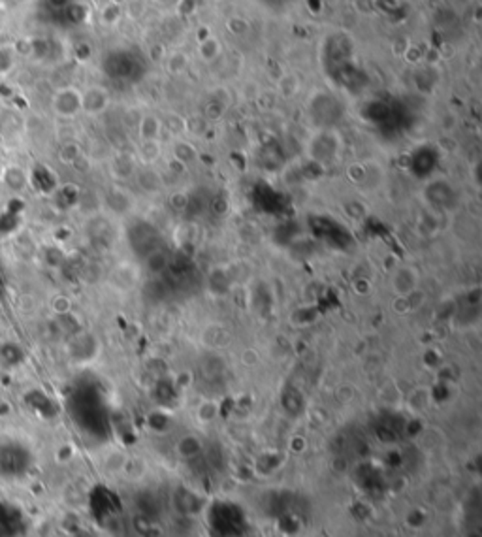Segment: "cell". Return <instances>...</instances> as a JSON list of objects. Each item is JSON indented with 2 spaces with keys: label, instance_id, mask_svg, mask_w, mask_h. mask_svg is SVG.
<instances>
[{
  "label": "cell",
  "instance_id": "obj_9",
  "mask_svg": "<svg viewBox=\"0 0 482 537\" xmlns=\"http://www.w3.org/2000/svg\"><path fill=\"white\" fill-rule=\"evenodd\" d=\"M59 157H61L62 162H66V164L76 162L77 157H79V145L77 144H64L62 145L61 151H59Z\"/></svg>",
  "mask_w": 482,
  "mask_h": 537
},
{
  "label": "cell",
  "instance_id": "obj_10",
  "mask_svg": "<svg viewBox=\"0 0 482 537\" xmlns=\"http://www.w3.org/2000/svg\"><path fill=\"white\" fill-rule=\"evenodd\" d=\"M51 310L59 313V315H64V313H68L70 310V298L68 296H55L51 298Z\"/></svg>",
  "mask_w": 482,
  "mask_h": 537
},
{
  "label": "cell",
  "instance_id": "obj_6",
  "mask_svg": "<svg viewBox=\"0 0 482 537\" xmlns=\"http://www.w3.org/2000/svg\"><path fill=\"white\" fill-rule=\"evenodd\" d=\"M200 57L204 61H215L217 57L221 55V41L217 40V38H207L200 44Z\"/></svg>",
  "mask_w": 482,
  "mask_h": 537
},
{
  "label": "cell",
  "instance_id": "obj_1",
  "mask_svg": "<svg viewBox=\"0 0 482 537\" xmlns=\"http://www.w3.org/2000/svg\"><path fill=\"white\" fill-rule=\"evenodd\" d=\"M51 110L57 117L74 119L81 113V91L76 87H61L51 95Z\"/></svg>",
  "mask_w": 482,
  "mask_h": 537
},
{
  "label": "cell",
  "instance_id": "obj_11",
  "mask_svg": "<svg viewBox=\"0 0 482 537\" xmlns=\"http://www.w3.org/2000/svg\"><path fill=\"white\" fill-rule=\"evenodd\" d=\"M157 4L166 10H175L177 6H181V0H157Z\"/></svg>",
  "mask_w": 482,
  "mask_h": 537
},
{
  "label": "cell",
  "instance_id": "obj_2",
  "mask_svg": "<svg viewBox=\"0 0 482 537\" xmlns=\"http://www.w3.org/2000/svg\"><path fill=\"white\" fill-rule=\"evenodd\" d=\"M418 285H421V272L411 264H403V266L392 272L390 287H392L396 296L409 298L414 290L418 289Z\"/></svg>",
  "mask_w": 482,
  "mask_h": 537
},
{
  "label": "cell",
  "instance_id": "obj_12",
  "mask_svg": "<svg viewBox=\"0 0 482 537\" xmlns=\"http://www.w3.org/2000/svg\"><path fill=\"white\" fill-rule=\"evenodd\" d=\"M215 2H222V0H215Z\"/></svg>",
  "mask_w": 482,
  "mask_h": 537
},
{
  "label": "cell",
  "instance_id": "obj_3",
  "mask_svg": "<svg viewBox=\"0 0 482 537\" xmlns=\"http://www.w3.org/2000/svg\"><path fill=\"white\" fill-rule=\"evenodd\" d=\"M110 106V93L102 85H90L81 91V113L100 115Z\"/></svg>",
  "mask_w": 482,
  "mask_h": 537
},
{
  "label": "cell",
  "instance_id": "obj_8",
  "mask_svg": "<svg viewBox=\"0 0 482 537\" xmlns=\"http://www.w3.org/2000/svg\"><path fill=\"white\" fill-rule=\"evenodd\" d=\"M14 62H15L14 49L0 48V76H4V74H8L10 70L14 68Z\"/></svg>",
  "mask_w": 482,
  "mask_h": 537
},
{
  "label": "cell",
  "instance_id": "obj_5",
  "mask_svg": "<svg viewBox=\"0 0 482 537\" xmlns=\"http://www.w3.org/2000/svg\"><path fill=\"white\" fill-rule=\"evenodd\" d=\"M162 123L157 115H145L139 123V138L142 142H159Z\"/></svg>",
  "mask_w": 482,
  "mask_h": 537
},
{
  "label": "cell",
  "instance_id": "obj_7",
  "mask_svg": "<svg viewBox=\"0 0 482 537\" xmlns=\"http://www.w3.org/2000/svg\"><path fill=\"white\" fill-rule=\"evenodd\" d=\"M131 274H134V266H131V264H121L115 272H113V281L115 283H123L121 285V289L123 290H131L134 285H136V281L138 279H128L126 276H131Z\"/></svg>",
  "mask_w": 482,
  "mask_h": 537
},
{
  "label": "cell",
  "instance_id": "obj_4",
  "mask_svg": "<svg viewBox=\"0 0 482 537\" xmlns=\"http://www.w3.org/2000/svg\"><path fill=\"white\" fill-rule=\"evenodd\" d=\"M0 181L6 185V189L14 191V193H19V191H23V189L27 187L28 178L23 168H19V166H15V164H10L2 170V173H0Z\"/></svg>",
  "mask_w": 482,
  "mask_h": 537
}]
</instances>
